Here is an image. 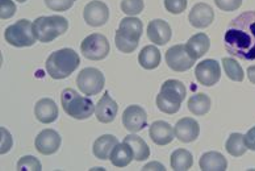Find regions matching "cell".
<instances>
[{"mask_svg": "<svg viewBox=\"0 0 255 171\" xmlns=\"http://www.w3.org/2000/svg\"><path fill=\"white\" fill-rule=\"evenodd\" d=\"M224 47L236 58L255 61V11L232 20L224 34Z\"/></svg>", "mask_w": 255, "mask_h": 171, "instance_id": "obj_1", "label": "cell"}, {"mask_svg": "<svg viewBox=\"0 0 255 171\" xmlns=\"http://www.w3.org/2000/svg\"><path fill=\"white\" fill-rule=\"evenodd\" d=\"M80 58L73 49H61L49 55L46 71L53 79H65L79 67Z\"/></svg>", "mask_w": 255, "mask_h": 171, "instance_id": "obj_2", "label": "cell"}, {"mask_svg": "<svg viewBox=\"0 0 255 171\" xmlns=\"http://www.w3.org/2000/svg\"><path fill=\"white\" fill-rule=\"evenodd\" d=\"M142 21L135 17L123 18L115 36V44L121 53H133L142 36Z\"/></svg>", "mask_w": 255, "mask_h": 171, "instance_id": "obj_3", "label": "cell"}, {"mask_svg": "<svg viewBox=\"0 0 255 171\" xmlns=\"http://www.w3.org/2000/svg\"><path fill=\"white\" fill-rule=\"evenodd\" d=\"M187 95V90L180 80H166L157 96V106L162 112L174 115L180 109V104Z\"/></svg>", "mask_w": 255, "mask_h": 171, "instance_id": "obj_4", "label": "cell"}, {"mask_svg": "<svg viewBox=\"0 0 255 171\" xmlns=\"http://www.w3.org/2000/svg\"><path fill=\"white\" fill-rule=\"evenodd\" d=\"M61 102L65 112L77 120H84L92 116L95 112V106L92 100L87 99V96H82L73 88H66L61 95Z\"/></svg>", "mask_w": 255, "mask_h": 171, "instance_id": "obj_5", "label": "cell"}, {"mask_svg": "<svg viewBox=\"0 0 255 171\" xmlns=\"http://www.w3.org/2000/svg\"><path fill=\"white\" fill-rule=\"evenodd\" d=\"M69 28V22L62 16H42L33 22V32L40 42L48 44L62 36Z\"/></svg>", "mask_w": 255, "mask_h": 171, "instance_id": "obj_6", "label": "cell"}, {"mask_svg": "<svg viewBox=\"0 0 255 171\" xmlns=\"http://www.w3.org/2000/svg\"><path fill=\"white\" fill-rule=\"evenodd\" d=\"M4 38L8 44L16 47L32 46L37 40L33 32V24L25 18L8 26L4 33Z\"/></svg>", "mask_w": 255, "mask_h": 171, "instance_id": "obj_7", "label": "cell"}, {"mask_svg": "<svg viewBox=\"0 0 255 171\" xmlns=\"http://www.w3.org/2000/svg\"><path fill=\"white\" fill-rule=\"evenodd\" d=\"M80 50L87 59L102 61L107 58L110 53V42L103 34L94 33L84 38L83 42L80 44Z\"/></svg>", "mask_w": 255, "mask_h": 171, "instance_id": "obj_8", "label": "cell"}, {"mask_svg": "<svg viewBox=\"0 0 255 171\" xmlns=\"http://www.w3.org/2000/svg\"><path fill=\"white\" fill-rule=\"evenodd\" d=\"M78 88L87 96L98 95L104 87V75L95 67H87L78 74Z\"/></svg>", "mask_w": 255, "mask_h": 171, "instance_id": "obj_9", "label": "cell"}, {"mask_svg": "<svg viewBox=\"0 0 255 171\" xmlns=\"http://www.w3.org/2000/svg\"><path fill=\"white\" fill-rule=\"evenodd\" d=\"M166 62L171 70L176 73H183L190 70L195 65L196 59L187 50L186 45H175L170 47L166 53Z\"/></svg>", "mask_w": 255, "mask_h": 171, "instance_id": "obj_10", "label": "cell"}, {"mask_svg": "<svg viewBox=\"0 0 255 171\" xmlns=\"http://www.w3.org/2000/svg\"><path fill=\"white\" fill-rule=\"evenodd\" d=\"M197 82L203 86L211 87L216 84L221 78V67L215 59H204L203 62L197 63L195 69Z\"/></svg>", "mask_w": 255, "mask_h": 171, "instance_id": "obj_11", "label": "cell"}, {"mask_svg": "<svg viewBox=\"0 0 255 171\" xmlns=\"http://www.w3.org/2000/svg\"><path fill=\"white\" fill-rule=\"evenodd\" d=\"M123 124L129 132L137 133L147 125V113L139 106H129L123 112Z\"/></svg>", "mask_w": 255, "mask_h": 171, "instance_id": "obj_12", "label": "cell"}, {"mask_svg": "<svg viewBox=\"0 0 255 171\" xmlns=\"http://www.w3.org/2000/svg\"><path fill=\"white\" fill-rule=\"evenodd\" d=\"M84 21L91 26H102L108 21L110 17V11L108 7L103 1L99 0H92L86 5L83 11Z\"/></svg>", "mask_w": 255, "mask_h": 171, "instance_id": "obj_13", "label": "cell"}, {"mask_svg": "<svg viewBox=\"0 0 255 171\" xmlns=\"http://www.w3.org/2000/svg\"><path fill=\"white\" fill-rule=\"evenodd\" d=\"M61 146V136L54 129H44L36 137V149L41 154H54Z\"/></svg>", "mask_w": 255, "mask_h": 171, "instance_id": "obj_14", "label": "cell"}, {"mask_svg": "<svg viewBox=\"0 0 255 171\" xmlns=\"http://www.w3.org/2000/svg\"><path fill=\"white\" fill-rule=\"evenodd\" d=\"M213 18H215V12L211 5L205 3H199L193 5L190 16H188L190 24L197 29H203V28L211 25L213 22Z\"/></svg>", "mask_w": 255, "mask_h": 171, "instance_id": "obj_15", "label": "cell"}, {"mask_svg": "<svg viewBox=\"0 0 255 171\" xmlns=\"http://www.w3.org/2000/svg\"><path fill=\"white\" fill-rule=\"evenodd\" d=\"M174 133L179 141L192 142L199 137L200 127H199V123L192 117H183L182 120L176 123Z\"/></svg>", "mask_w": 255, "mask_h": 171, "instance_id": "obj_16", "label": "cell"}, {"mask_svg": "<svg viewBox=\"0 0 255 171\" xmlns=\"http://www.w3.org/2000/svg\"><path fill=\"white\" fill-rule=\"evenodd\" d=\"M171 26L163 20H153L147 26V37L155 45L163 46L171 40Z\"/></svg>", "mask_w": 255, "mask_h": 171, "instance_id": "obj_17", "label": "cell"}, {"mask_svg": "<svg viewBox=\"0 0 255 171\" xmlns=\"http://www.w3.org/2000/svg\"><path fill=\"white\" fill-rule=\"evenodd\" d=\"M117 111H119L117 103L111 98L108 92H106L98 102V106L95 107L96 119L100 123H104V124L112 123L115 120V117H116Z\"/></svg>", "mask_w": 255, "mask_h": 171, "instance_id": "obj_18", "label": "cell"}, {"mask_svg": "<svg viewBox=\"0 0 255 171\" xmlns=\"http://www.w3.org/2000/svg\"><path fill=\"white\" fill-rule=\"evenodd\" d=\"M34 115H36L37 120L41 123L50 124L58 119V107L53 99L44 98L37 102L36 107H34Z\"/></svg>", "mask_w": 255, "mask_h": 171, "instance_id": "obj_19", "label": "cell"}, {"mask_svg": "<svg viewBox=\"0 0 255 171\" xmlns=\"http://www.w3.org/2000/svg\"><path fill=\"white\" fill-rule=\"evenodd\" d=\"M149 135L157 145H168L172 140L175 139V133L174 129L166 121H154L153 124L150 125Z\"/></svg>", "mask_w": 255, "mask_h": 171, "instance_id": "obj_20", "label": "cell"}, {"mask_svg": "<svg viewBox=\"0 0 255 171\" xmlns=\"http://www.w3.org/2000/svg\"><path fill=\"white\" fill-rule=\"evenodd\" d=\"M201 171H225L228 168L226 158L219 152H207L199 161Z\"/></svg>", "mask_w": 255, "mask_h": 171, "instance_id": "obj_21", "label": "cell"}, {"mask_svg": "<svg viewBox=\"0 0 255 171\" xmlns=\"http://www.w3.org/2000/svg\"><path fill=\"white\" fill-rule=\"evenodd\" d=\"M186 46L187 50L190 51V54L192 55L193 58L199 59L208 53L209 46H211V41H209L205 33H197V34L191 37Z\"/></svg>", "mask_w": 255, "mask_h": 171, "instance_id": "obj_22", "label": "cell"}, {"mask_svg": "<svg viewBox=\"0 0 255 171\" xmlns=\"http://www.w3.org/2000/svg\"><path fill=\"white\" fill-rule=\"evenodd\" d=\"M117 144H119V141H117L115 136L103 135L94 142L92 150H94V154L99 160H108Z\"/></svg>", "mask_w": 255, "mask_h": 171, "instance_id": "obj_23", "label": "cell"}, {"mask_svg": "<svg viewBox=\"0 0 255 171\" xmlns=\"http://www.w3.org/2000/svg\"><path fill=\"white\" fill-rule=\"evenodd\" d=\"M134 158V154H133V150L128 144H125L124 141L121 144H117L115 146V149L112 150L111 153L110 160L112 162L113 166L116 168H125L128 165L130 164L131 161Z\"/></svg>", "mask_w": 255, "mask_h": 171, "instance_id": "obj_24", "label": "cell"}, {"mask_svg": "<svg viewBox=\"0 0 255 171\" xmlns=\"http://www.w3.org/2000/svg\"><path fill=\"white\" fill-rule=\"evenodd\" d=\"M160 59H162L160 51L158 50L157 46H153V45L143 47L138 55L139 65L146 70L157 69L158 66L160 65Z\"/></svg>", "mask_w": 255, "mask_h": 171, "instance_id": "obj_25", "label": "cell"}, {"mask_svg": "<svg viewBox=\"0 0 255 171\" xmlns=\"http://www.w3.org/2000/svg\"><path fill=\"white\" fill-rule=\"evenodd\" d=\"M124 142L131 148L135 161H138V162L145 161L146 158L150 157V148L147 146L145 140H142L138 136L128 135L127 137H124Z\"/></svg>", "mask_w": 255, "mask_h": 171, "instance_id": "obj_26", "label": "cell"}, {"mask_svg": "<svg viewBox=\"0 0 255 171\" xmlns=\"http://www.w3.org/2000/svg\"><path fill=\"white\" fill-rule=\"evenodd\" d=\"M170 164H171V168L176 171L188 170V169L192 168L193 165L192 154L186 149H176L171 154Z\"/></svg>", "mask_w": 255, "mask_h": 171, "instance_id": "obj_27", "label": "cell"}, {"mask_svg": "<svg viewBox=\"0 0 255 171\" xmlns=\"http://www.w3.org/2000/svg\"><path fill=\"white\" fill-rule=\"evenodd\" d=\"M188 109L196 116H203L211 109V99L205 94H196L188 100Z\"/></svg>", "mask_w": 255, "mask_h": 171, "instance_id": "obj_28", "label": "cell"}, {"mask_svg": "<svg viewBox=\"0 0 255 171\" xmlns=\"http://www.w3.org/2000/svg\"><path fill=\"white\" fill-rule=\"evenodd\" d=\"M226 152L233 157H241L244 156L246 152V145L244 141V135L241 133H232L229 136V139L226 140L225 144Z\"/></svg>", "mask_w": 255, "mask_h": 171, "instance_id": "obj_29", "label": "cell"}, {"mask_svg": "<svg viewBox=\"0 0 255 171\" xmlns=\"http://www.w3.org/2000/svg\"><path fill=\"white\" fill-rule=\"evenodd\" d=\"M224 71L228 75V78L234 82H242L244 80V70L237 63V61H234L233 58H223Z\"/></svg>", "mask_w": 255, "mask_h": 171, "instance_id": "obj_30", "label": "cell"}, {"mask_svg": "<svg viewBox=\"0 0 255 171\" xmlns=\"http://www.w3.org/2000/svg\"><path fill=\"white\" fill-rule=\"evenodd\" d=\"M143 0H123L121 1V11L127 16H137L143 11Z\"/></svg>", "mask_w": 255, "mask_h": 171, "instance_id": "obj_31", "label": "cell"}, {"mask_svg": "<svg viewBox=\"0 0 255 171\" xmlns=\"http://www.w3.org/2000/svg\"><path fill=\"white\" fill-rule=\"evenodd\" d=\"M17 170L22 171H41L42 170V165L36 157L33 156H24L20 158L17 162Z\"/></svg>", "mask_w": 255, "mask_h": 171, "instance_id": "obj_32", "label": "cell"}, {"mask_svg": "<svg viewBox=\"0 0 255 171\" xmlns=\"http://www.w3.org/2000/svg\"><path fill=\"white\" fill-rule=\"evenodd\" d=\"M75 0H45L46 7L51 11L55 12H65L73 7Z\"/></svg>", "mask_w": 255, "mask_h": 171, "instance_id": "obj_33", "label": "cell"}, {"mask_svg": "<svg viewBox=\"0 0 255 171\" xmlns=\"http://www.w3.org/2000/svg\"><path fill=\"white\" fill-rule=\"evenodd\" d=\"M16 13V4L12 0H0V18L8 20Z\"/></svg>", "mask_w": 255, "mask_h": 171, "instance_id": "obj_34", "label": "cell"}, {"mask_svg": "<svg viewBox=\"0 0 255 171\" xmlns=\"http://www.w3.org/2000/svg\"><path fill=\"white\" fill-rule=\"evenodd\" d=\"M164 7L170 13L179 15L186 11L187 0H164Z\"/></svg>", "mask_w": 255, "mask_h": 171, "instance_id": "obj_35", "label": "cell"}, {"mask_svg": "<svg viewBox=\"0 0 255 171\" xmlns=\"http://www.w3.org/2000/svg\"><path fill=\"white\" fill-rule=\"evenodd\" d=\"M216 5L224 12L237 11L242 4V0H215Z\"/></svg>", "mask_w": 255, "mask_h": 171, "instance_id": "obj_36", "label": "cell"}, {"mask_svg": "<svg viewBox=\"0 0 255 171\" xmlns=\"http://www.w3.org/2000/svg\"><path fill=\"white\" fill-rule=\"evenodd\" d=\"M0 135H1V145H0V153L5 154L7 152H9V149L12 148V144H13V140H12L11 133L8 132V129L5 128H0Z\"/></svg>", "mask_w": 255, "mask_h": 171, "instance_id": "obj_37", "label": "cell"}, {"mask_svg": "<svg viewBox=\"0 0 255 171\" xmlns=\"http://www.w3.org/2000/svg\"><path fill=\"white\" fill-rule=\"evenodd\" d=\"M244 141L248 149L255 152V127H253L252 129L244 136Z\"/></svg>", "mask_w": 255, "mask_h": 171, "instance_id": "obj_38", "label": "cell"}, {"mask_svg": "<svg viewBox=\"0 0 255 171\" xmlns=\"http://www.w3.org/2000/svg\"><path fill=\"white\" fill-rule=\"evenodd\" d=\"M142 170H145V171H147V170L164 171V170H166V168H164L162 164H159V162H150V164H147V165H145V166H143Z\"/></svg>", "mask_w": 255, "mask_h": 171, "instance_id": "obj_39", "label": "cell"}, {"mask_svg": "<svg viewBox=\"0 0 255 171\" xmlns=\"http://www.w3.org/2000/svg\"><path fill=\"white\" fill-rule=\"evenodd\" d=\"M248 78L252 83L255 84V65L250 66V67L248 69Z\"/></svg>", "mask_w": 255, "mask_h": 171, "instance_id": "obj_40", "label": "cell"}, {"mask_svg": "<svg viewBox=\"0 0 255 171\" xmlns=\"http://www.w3.org/2000/svg\"><path fill=\"white\" fill-rule=\"evenodd\" d=\"M17 1H18V3H25L26 0H17Z\"/></svg>", "mask_w": 255, "mask_h": 171, "instance_id": "obj_41", "label": "cell"}]
</instances>
